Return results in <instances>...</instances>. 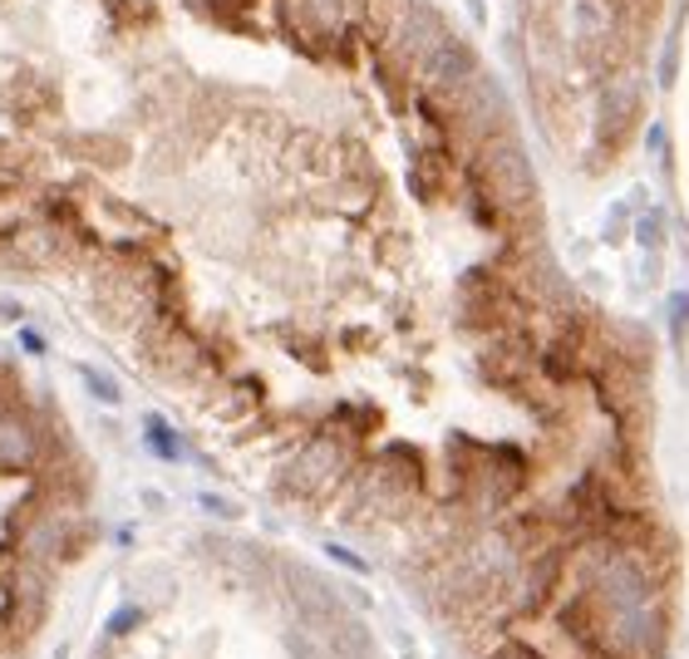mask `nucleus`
Wrapping results in <instances>:
<instances>
[{
  "instance_id": "obj_1",
  "label": "nucleus",
  "mask_w": 689,
  "mask_h": 659,
  "mask_svg": "<svg viewBox=\"0 0 689 659\" xmlns=\"http://www.w3.org/2000/svg\"><path fill=\"white\" fill-rule=\"evenodd\" d=\"M345 473V449L335 439H315L311 449L295 453V463L286 467L281 487L295 497H321L325 487H335V477Z\"/></svg>"
},
{
  "instance_id": "obj_2",
  "label": "nucleus",
  "mask_w": 689,
  "mask_h": 659,
  "mask_svg": "<svg viewBox=\"0 0 689 659\" xmlns=\"http://www.w3.org/2000/svg\"><path fill=\"white\" fill-rule=\"evenodd\" d=\"M286 595H291V605H295V615H301L311 630H321V635H331L335 625L345 620V605L335 601V591L325 586L321 576H311L305 566H295V571H286Z\"/></svg>"
},
{
  "instance_id": "obj_3",
  "label": "nucleus",
  "mask_w": 689,
  "mask_h": 659,
  "mask_svg": "<svg viewBox=\"0 0 689 659\" xmlns=\"http://www.w3.org/2000/svg\"><path fill=\"white\" fill-rule=\"evenodd\" d=\"M601 591H606L621 611H635V605L650 601L655 576H650V566H645L635 551H611V561L601 566Z\"/></svg>"
},
{
  "instance_id": "obj_4",
  "label": "nucleus",
  "mask_w": 689,
  "mask_h": 659,
  "mask_svg": "<svg viewBox=\"0 0 689 659\" xmlns=\"http://www.w3.org/2000/svg\"><path fill=\"white\" fill-rule=\"evenodd\" d=\"M35 453H40V443H35V429H30V419L20 409H6L0 403V467H30L35 463Z\"/></svg>"
},
{
  "instance_id": "obj_5",
  "label": "nucleus",
  "mask_w": 689,
  "mask_h": 659,
  "mask_svg": "<svg viewBox=\"0 0 689 659\" xmlns=\"http://www.w3.org/2000/svg\"><path fill=\"white\" fill-rule=\"evenodd\" d=\"M325 640H331V650L341 655V659H369V655H375V640H369V630H365L359 620H349V615H345L341 625H335L331 635H325Z\"/></svg>"
},
{
  "instance_id": "obj_6",
  "label": "nucleus",
  "mask_w": 689,
  "mask_h": 659,
  "mask_svg": "<svg viewBox=\"0 0 689 659\" xmlns=\"http://www.w3.org/2000/svg\"><path fill=\"white\" fill-rule=\"evenodd\" d=\"M286 650H291V659H325V655H331V640H315L311 625H305V630L286 635Z\"/></svg>"
},
{
  "instance_id": "obj_7",
  "label": "nucleus",
  "mask_w": 689,
  "mask_h": 659,
  "mask_svg": "<svg viewBox=\"0 0 689 659\" xmlns=\"http://www.w3.org/2000/svg\"><path fill=\"white\" fill-rule=\"evenodd\" d=\"M133 625H143V605H123V611L109 620V635H129Z\"/></svg>"
},
{
  "instance_id": "obj_8",
  "label": "nucleus",
  "mask_w": 689,
  "mask_h": 659,
  "mask_svg": "<svg viewBox=\"0 0 689 659\" xmlns=\"http://www.w3.org/2000/svg\"><path fill=\"white\" fill-rule=\"evenodd\" d=\"M503 659H542V655L527 650V645H503Z\"/></svg>"
}]
</instances>
